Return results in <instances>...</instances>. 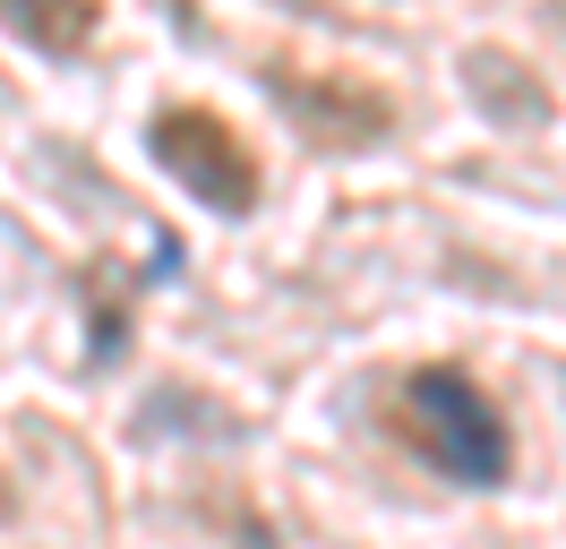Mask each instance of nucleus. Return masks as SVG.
<instances>
[{
  "label": "nucleus",
  "instance_id": "obj_1",
  "mask_svg": "<svg viewBox=\"0 0 566 549\" xmlns=\"http://www.w3.org/2000/svg\"><path fill=\"white\" fill-rule=\"evenodd\" d=\"M403 412H412L421 455L447 480H463V489H497L506 480V421L463 370H421L403 386Z\"/></svg>",
  "mask_w": 566,
  "mask_h": 549
},
{
  "label": "nucleus",
  "instance_id": "obj_2",
  "mask_svg": "<svg viewBox=\"0 0 566 549\" xmlns=\"http://www.w3.org/2000/svg\"><path fill=\"white\" fill-rule=\"evenodd\" d=\"M146 155L172 172L198 206H214V215H249V206H258V155H249L241 137H232V121H214V112H189V103L155 112Z\"/></svg>",
  "mask_w": 566,
  "mask_h": 549
},
{
  "label": "nucleus",
  "instance_id": "obj_3",
  "mask_svg": "<svg viewBox=\"0 0 566 549\" xmlns=\"http://www.w3.org/2000/svg\"><path fill=\"white\" fill-rule=\"evenodd\" d=\"M283 112H301V130H318L326 146H369L387 137V95H353V86H310V77H266Z\"/></svg>",
  "mask_w": 566,
  "mask_h": 549
},
{
  "label": "nucleus",
  "instance_id": "obj_4",
  "mask_svg": "<svg viewBox=\"0 0 566 549\" xmlns=\"http://www.w3.org/2000/svg\"><path fill=\"white\" fill-rule=\"evenodd\" d=\"M463 95L490 112V130H541L549 121V86L515 52H463Z\"/></svg>",
  "mask_w": 566,
  "mask_h": 549
},
{
  "label": "nucleus",
  "instance_id": "obj_5",
  "mask_svg": "<svg viewBox=\"0 0 566 549\" xmlns=\"http://www.w3.org/2000/svg\"><path fill=\"white\" fill-rule=\"evenodd\" d=\"M0 27L18 43H35L43 61H77L95 43V27H104V9L95 0H0Z\"/></svg>",
  "mask_w": 566,
  "mask_h": 549
},
{
  "label": "nucleus",
  "instance_id": "obj_6",
  "mask_svg": "<svg viewBox=\"0 0 566 549\" xmlns=\"http://www.w3.org/2000/svg\"><path fill=\"white\" fill-rule=\"evenodd\" d=\"M549 27H558V34H566V0H558V9H549Z\"/></svg>",
  "mask_w": 566,
  "mask_h": 549
}]
</instances>
